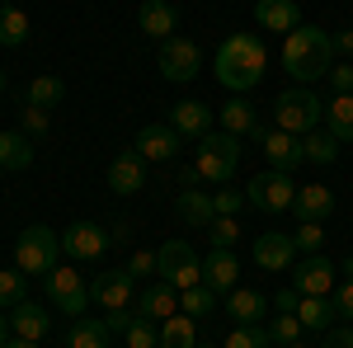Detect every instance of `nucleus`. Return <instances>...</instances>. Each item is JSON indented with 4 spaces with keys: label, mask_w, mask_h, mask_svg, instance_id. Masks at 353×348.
<instances>
[{
    "label": "nucleus",
    "mask_w": 353,
    "mask_h": 348,
    "mask_svg": "<svg viewBox=\"0 0 353 348\" xmlns=\"http://www.w3.org/2000/svg\"><path fill=\"white\" fill-rule=\"evenodd\" d=\"M174 212H179V221H184V226L208 231V221L217 216V203H212V193H208V188H184V193L174 198Z\"/></svg>",
    "instance_id": "obj_19"
},
{
    "label": "nucleus",
    "mask_w": 353,
    "mask_h": 348,
    "mask_svg": "<svg viewBox=\"0 0 353 348\" xmlns=\"http://www.w3.org/2000/svg\"><path fill=\"white\" fill-rule=\"evenodd\" d=\"M128 240H132V221H118L109 231V245H128Z\"/></svg>",
    "instance_id": "obj_50"
},
{
    "label": "nucleus",
    "mask_w": 353,
    "mask_h": 348,
    "mask_svg": "<svg viewBox=\"0 0 353 348\" xmlns=\"http://www.w3.org/2000/svg\"><path fill=\"white\" fill-rule=\"evenodd\" d=\"M43 283H48V296H52V306L61 311V316H71V320H81L85 306L94 301V296H90V283L81 278V268H71V264H57L52 273L43 278Z\"/></svg>",
    "instance_id": "obj_7"
},
{
    "label": "nucleus",
    "mask_w": 353,
    "mask_h": 348,
    "mask_svg": "<svg viewBox=\"0 0 353 348\" xmlns=\"http://www.w3.org/2000/svg\"><path fill=\"white\" fill-rule=\"evenodd\" d=\"M321 348H353V325H330Z\"/></svg>",
    "instance_id": "obj_45"
},
{
    "label": "nucleus",
    "mask_w": 353,
    "mask_h": 348,
    "mask_svg": "<svg viewBox=\"0 0 353 348\" xmlns=\"http://www.w3.org/2000/svg\"><path fill=\"white\" fill-rule=\"evenodd\" d=\"M66 348H109V325L104 320H76L66 334Z\"/></svg>",
    "instance_id": "obj_32"
},
{
    "label": "nucleus",
    "mask_w": 353,
    "mask_h": 348,
    "mask_svg": "<svg viewBox=\"0 0 353 348\" xmlns=\"http://www.w3.org/2000/svg\"><path fill=\"white\" fill-rule=\"evenodd\" d=\"M109 188L118 198H128V193H141L146 188V161L137 156V151H123V156H113L109 165Z\"/></svg>",
    "instance_id": "obj_18"
},
{
    "label": "nucleus",
    "mask_w": 353,
    "mask_h": 348,
    "mask_svg": "<svg viewBox=\"0 0 353 348\" xmlns=\"http://www.w3.org/2000/svg\"><path fill=\"white\" fill-rule=\"evenodd\" d=\"M170 127L179 136H198L203 141V136L212 132V108L203 104V99H179V104L170 108Z\"/></svg>",
    "instance_id": "obj_17"
},
{
    "label": "nucleus",
    "mask_w": 353,
    "mask_h": 348,
    "mask_svg": "<svg viewBox=\"0 0 353 348\" xmlns=\"http://www.w3.org/2000/svg\"><path fill=\"white\" fill-rule=\"evenodd\" d=\"M10 329L19 334V339H48V329H52V320H48V311L43 306H33V301H19L14 311H10Z\"/></svg>",
    "instance_id": "obj_25"
},
{
    "label": "nucleus",
    "mask_w": 353,
    "mask_h": 348,
    "mask_svg": "<svg viewBox=\"0 0 353 348\" xmlns=\"http://www.w3.org/2000/svg\"><path fill=\"white\" fill-rule=\"evenodd\" d=\"M123 339H128V348H161V329H156V320H146V316H132Z\"/></svg>",
    "instance_id": "obj_38"
},
{
    "label": "nucleus",
    "mask_w": 353,
    "mask_h": 348,
    "mask_svg": "<svg viewBox=\"0 0 353 348\" xmlns=\"http://www.w3.org/2000/svg\"><path fill=\"white\" fill-rule=\"evenodd\" d=\"M334 212V193L325 184H301L297 188V203H292V216L297 221H325Z\"/></svg>",
    "instance_id": "obj_24"
},
{
    "label": "nucleus",
    "mask_w": 353,
    "mask_h": 348,
    "mask_svg": "<svg viewBox=\"0 0 353 348\" xmlns=\"http://www.w3.org/2000/svg\"><path fill=\"white\" fill-rule=\"evenodd\" d=\"M161 76L170 85H189L198 71H203V52H198V43L193 38H165L161 43Z\"/></svg>",
    "instance_id": "obj_9"
},
{
    "label": "nucleus",
    "mask_w": 353,
    "mask_h": 348,
    "mask_svg": "<svg viewBox=\"0 0 353 348\" xmlns=\"http://www.w3.org/2000/svg\"><path fill=\"white\" fill-rule=\"evenodd\" d=\"M297 320L306 325V329H316V334H325L330 325H339V311H334V301H330V296H301Z\"/></svg>",
    "instance_id": "obj_27"
},
{
    "label": "nucleus",
    "mask_w": 353,
    "mask_h": 348,
    "mask_svg": "<svg viewBox=\"0 0 353 348\" xmlns=\"http://www.w3.org/2000/svg\"><path fill=\"white\" fill-rule=\"evenodd\" d=\"M48 127H52L48 108H38V104H24V108H19V132H24V136H48Z\"/></svg>",
    "instance_id": "obj_40"
},
{
    "label": "nucleus",
    "mask_w": 353,
    "mask_h": 348,
    "mask_svg": "<svg viewBox=\"0 0 353 348\" xmlns=\"http://www.w3.org/2000/svg\"><path fill=\"white\" fill-rule=\"evenodd\" d=\"M254 264L278 273V268H292L297 264V240L292 236H283V231H269V236H259L254 240Z\"/></svg>",
    "instance_id": "obj_16"
},
{
    "label": "nucleus",
    "mask_w": 353,
    "mask_h": 348,
    "mask_svg": "<svg viewBox=\"0 0 353 348\" xmlns=\"http://www.w3.org/2000/svg\"><path fill=\"white\" fill-rule=\"evenodd\" d=\"M259 136V146H264V156H269L273 170H283V174H297L301 161H306V151H301V136L283 132V127H273V132H254Z\"/></svg>",
    "instance_id": "obj_13"
},
{
    "label": "nucleus",
    "mask_w": 353,
    "mask_h": 348,
    "mask_svg": "<svg viewBox=\"0 0 353 348\" xmlns=\"http://www.w3.org/2000/svg\"><path fill=\"white\" fill-rule=\"evenodd\" d=\"M61 94H66V85L57 81V76H33L24 90V104H38V108H48L52 113L57 104H61Z\"/></svg>",
    "instance_id": "obj_31"
},
{
    "label": "nucleus",
    "mask_w": 353,
    "mask_h": 348,
    "mask_svg": "<svg viewBox=\"0 0 353 348\" xmlns=\"http://www.w3.org/2000/svg\"><path fill=\"white\" fill-rule=\"evenodd\" d=\"M137 24L146 38H174V24H179V14H174V5L170 0H141V10H137Z\"/></svg>",
    "instance_id": "obj_22"
},
{
    "label": "nucleus",
    "mask_w": 353,
    "mask_h": 348,
    "mask_svg": "<svg viewBox=\"0 0 353 348\" xmlns=\"http://www.w3.org/2000/svg\"><path fill=\"white\" fill-rule=\"evenodd\" d=\"M269 334H273V344H292V339L306 334V325H301L297 316H278V320L269 325Z\"/></svg>",
    "instance_id": "obj_42"
},
{
    "label": "nucleus",
    "mask_w": 353,
    "mask_h": 348,
    "mask_svg": "<svg viewBox=\"0 0 353 348\" xmlns=\"http://www.w3.org/2000/svg\"><path fill=\"white\" fill-rule=\"evenodd\" d=\"M245 198H250L259 212H292V203H297V184H292V174L269 170V174H254V179H250Z\"/></svg>",
    "instance_id": "obj_8"
},
{
    "label": "nucleus",
    "mask_w": 353,
    "mask_h": 348,
    "mask_svg": "<svg viewBox=\"0 0 353 348\" xmlns=\"http://www.w3.org/2000/svg\"><path fill=\"white\" fill-rule=\"evenodd\" d=\"M161 348H198V329H193V316H170L161 325Z\"/></svg>",
    "instance_id": "obj_30"
},
{
    "label": "nucleus",
    "mask_w": 353,
    "mask_h": 348,
    "mask_svg": "<svg viewBox=\"0 0 353 348\" xmlns=\"http://www.w3.org/2000/svg\"><path fill=\"white\" fill-rule=\"evenodd\" d=\"M221 132L254 136V132H259V127H254V108L245 104V99H226V104H221Z\"/></svg>",
    "instance_id": "obj_29"
},
{
    "label": "nucleus",
    "mask_w": 353,
    "mask_h": 348,
    "mask_svg": "<svg viewBox=\"0 0 353 348\" xmlns=\"http://www.w3.org/2000/svg\"><path fill=\"white\" fill-rule=\"evenodd\" d=\"M325 81L334 85V94H353V61H334Z\"/></svg>",
    "instance_id": "obj_44"
},
{
    "label": "nucleus",
    "mask_w": 353,
    "mask_h": 348,
    "mask_svg": "<svg viewBox=\"0 0 353 348\" xmlns=\"http://www.w3.org/2000/svg\"><path fill=\"white\" fill-rule=\"evenodd\" d=\"M212 203H217V216L241 212V188H226V184H221V193H212Z\"/></svg>",
    "instance_id": "obj_46"
},
{
    "label": "nucleus",
    "mask_w": 353,
    "mask_h": 348,
    "mask_svg": "<svg viewBox=\"0 0 353 348\" xmlns=\"http://www.w3.org/2000/svg\"><path fill=\"white\" fill-rule=\"evenodd\" d=\"M278 348H306V344H301V339H292V344H278Z\"/></svg>",
    "instance_id": "obj_56"
},
{
    "label": "nucleus",
    "mask_w": 353,
    "mask_h": 348,
    "mask_svg": "<svg viewBox=\"0 0 353 348\" xmlns=\"http://www.w3.org/2000/svg\"><path fill=\"white\" fill-rule=\"evenodd\" d=\"M156 278L170 283L174 292L198 287V283H203V254H198L189 240H165L161 249H156Z\"/></svg>",
    "instance_id": "obj_6"
},
{
    "label": "nucleus",
    "mask_w": 353,
    "mask_h": 348,
    "mask_svg": "<svg viewBox=\"0 0 353 348\" xmlns=\"http://www.w3.org/2000/svg\"><path fill=\"white\" fill-rule=\"evenodd\" d=\"M221 348H273V334L269 325H236Z\"/></svg>",
    "instance_id": "obj_36"
},
{
    "label": "nucleus",
    "mask_w": 353,
    "mask_h": 348,
    "mask_svg": "<svg viewBox=\"0 0 353 348\" xmlns=\"http://www.w3.org/2000/svg\"><path fill=\"white\" fill-rule=\"evenodd\" d=\"M179 141H184V136L174 132L170 123H146V127L132 136V151L141 156V161L165 165V161H174V156H179Z\"/></svg>",
    "instance_id": "obj_11"
},
{
    "label": "nucleus",
    "mask_w": 353,
    "mask_h": 348,
    "mask_svg": "<svg viewBox=\"0 0 353 348\" xmlns=\"http://www.w3.org/2000/svg\"><path fill=\"white\" fill-rule=\"evenodd\" d=\"M128 273H132L137 283H146V278H156V254H151V249H137L132 259H128Z\"/></svg>",
    "instance_id": "obj_43"
},
{
    "label": "nucleus",
    "mask_w": 353,
    "mask_h": 348,
    "mask_svg": "<svg viewBox=\"0 0 353 348\" xmlns=\"http://www.w3.org/2000/svg\"><path fill=\"white\" fill-rule=\"evenodd\" d=\"M203 283H208L212 292L241 287V259H236L231 249H208V254H203Z\"/></svg>",
    "instance_id": "obj_15"
},
{
    "label": "nucleus",
    "mask_w": 353,
    "mask_h": 348,
    "mask_svg": "<svg viewBox=\"0 0 353 348\" xmlns=\"http://www.w3.org/2000/svg\"><path fill=\"white\" fill-rule=\"evenodd\" d=\"M179 306H184V316H193V320H198V316H212V311H217V292H212L208 283L184 287V292H179Z\"/></svg>",
    "instance_id": "obj_35"
},
{
    "label": "nucleus",
    "mask_w": 353,
    "mask_h": 348,
    "mask_svg": "<svg viewBox=\"0 0 353 348\" xmlns=\"http://www.w3.org/2000/svg\"><path fill=\"white\" fill-rule=\"evenodd\" d=\"M57 259H61V236H57L52 226H43V221L24 226V236L14 240V264H19V273L48 278L57 268Z\"/></svg>",
    "instance_id": "obj_4"
},
{
    "label": "nucleus",
    "mask_w": 353,
    "mask_h": 348,
    "mask_svg": "<svg viewBox=\"0 0 353 348\" xmlns=\"http://www.w3.org/2000/svg\"><path fill=\"white\" fill-rule=\"evenodd\" d=\"M301 151H306V161H311V165H334V156H339V141L316 127V132L301 136Z\"/></svg>",
    "instance_id": "obj_33"
},
{
    "label": "nucleus",
    "mask_w": 353,
    "mask_h": 348,
    "mask_svg": "<svg viewBox=\"0 0 353 348\" xmlns=\"http://www.w3.org/2000/svg\"><path fill=\"white\" fill-rule=\"evenodd\" d=\"M5 348H38V344H33V339H19V334H10V344H5Z\"/></svg>",
    "instance_id": "obj_53"
},
{
    "label": "nucleus",
    "mask_w": 353,
    "mask_h": 348,
    "mask_svg": "<svg viewBox=\"0 0 353 348\" xmlns=\"http://www.w3.org/2000/svg\"><path fill=\"white\" fill-rule=\"evenodd\" d=\"M10 334H14V329H10V316H5V311H0V348L10 344Z\"/></svg>",
    "instance_id": "obj_52"
},
{
    "label": "nucleus",
    "mask_w": 353,
    "mask_h": 348,
    "mask_svg": "<svg viewBox=\"0 0 353 348\" xmlns=\"http://www.w3.org/2000/svg\"><path fill=\"white\" fill-rule=\"evenodd\" d=\"M104 249H109V231H104V226H94V221H71V226L61 231V254H71L76 264L99 259Z\"/></svg>",
    "instance_id": "obj_10"
},
{
    "label": "nucleus",
    "mask_w": 353,
    "mask_h": 348,
    "mask_svg": "<svg viewBox=\"0 0 353 348\" xmlns=\"http://www.w3.org/2000/svg\"><path fill=\"white\" fill-rule=\"evenodd\" d=\"M325 132L344 146V141H353V94H330L325 104Z\"/></svg>",
    "instance_id": "obj_26"
},
{
    "label": "nucleus",
    "mask_w": 353,
    "mask_h": 348,
    "mask_svg": "<svg viewBox=\"0 0 353 348\" xmlns=\"http://www.w3.org/2000/svg\"><path fill=\"white\" fill-rule=\"evenodd\" d=\"M137 316L165 325L170 316H179V292H174L170 283H161V287H141V292H137Z\"/></svg>",
    "instance_id": "obj_21"
},
{
    "label": "nucleus",
    "mask_w": 353,
    "mask_h": 348,
    "mask_svg": "<svg viewBox=\"0 0 353 348\" xmlns=\"http://www.w3.org/2000/svg\"><path fill=\"white\" fill-rule=\"evenodd\" d=\"M198 179L203 184H231V174L241 170V136L231 132H208L198 141Z\"/></svg>",
    "instance_id": "obj_5"
},
{
    "label": "nucleus",
    "mask_w": 353,
    "mask_h": 348,
    "mask_svg": "<svg viewBox=\"0 0 353 348\" xmlns=\"http://www.w3.org/2000/svg\"><path fill=\"white\" fill-rule=\"evenodd\" d=\"M273 123H278L283 132H292V136L316 132V127L325 123V99H321L316 90H306V85L283 90V94L273 99Z\"/></svg>",
    "instance_id": "obj_3"
},
{
    "label": "nucleus",
    "mask_w": 353,
    "mask_h": 348,
    "mask_svg": "<svg viewBox=\"0 0 353 348\" xmlns=\"http://www.w3.org/2000/svg\"><path fill=\"white\" fill-rule=\"evenodd\" d=\"M297 306H301L297 287H283V292H278V316H297Z\"/></svg>",
    "instance_id": "obj_48"
},
{
    "label": "nucleus",
    "mask_w": 353,
    "mask_h": 348,
    "mask_svg": "<svg viewBox=\"0 0 353 348\" xmlns=\"http://www.w3.org/2000/svg\"><path fill=\"white\" fill-rule=\"evenodd\" d=\"M334 66V38L321 24H297L283 38V71L301 85H316Z\"/></svg>",
    "instance_id": "obj_2"
},
{
    "label": "nucleus",
    "mask_w": 353,
    "mask_h": 348,
    "mask_svg": "<svg viewBox=\"0 0 353 348\" xmlns=\"http://www.w3.org/2000/svg\"><path fill=\"white\" fill-rule=\"evenodd\" d=\"M264 66H269V48L259 43V33H231L212 57V71L231 94H245L264 81Z\"/></svg>",
    "instance_id": "obj_1"
},
{
    "label": "nucleus",
    "mask_w": 353,
    "mask_h": 348,
    "mask_svg": "<svg viewBox=\"0 0 353 348\" xmlns=\"http://www.w3.org/2000/svg\"><path fill=\"white\" fill-rule=\"evenodd\" d=\"M334 52H353V24L344 33H334Z\"/></svg>",
    "instance_id": "obj_51"
},
{
    "label": "nucleus",
    "mask_w": 353,
    "mask_h": 348,
    "mask_svg": "<svg viewBox=\"0 0 353 348\" xmlns=\"http://www.w3.org/2000/svg\"><path fill=\"white\" fill-rule=\"evenodd\" d=\"M334 311H339V320H353V283H344V287H334Z\"/></svg>",
    "instance_id": "obj_47"
},
{
    "label": "nucleus",
    "mask_w": 353,
    "mask_h": 348,
    "mask_svg": "<svg viewBox=\"0 0 353 348\" xmlns=\"http://www.w3.org/2000/svg\"><path fill=\"white\" fill-rule=\"evenodd\" d=\"M90 296H94L104 311H128V301L137 296V278L128 268H109V273H99V278L90 283Z\"/></svg>",
    "instance_id": "obj_12"
},
{
    "label": "nucleus",
    "mask_w": 353,
    "mask_h": 348,
    "mask_svg": "<svg viewBox=\"0 0 353 348\" xmlns=\"http://www.w3.org/2000/svg\"><path fill=\"white\" fill-rule=\"evenodd\" d=\"M5 85H10V76H5V66H0V94H5Z\"/></svg>",
    "instance_id": "obj_55"
},
{
    "label": "nucleus",
    "mask_w": 353,
    "mask_h": 348,
    "mask_svg": "<svg viewBox=\"0 0 353 348\" xmlns=\"http://www.w3.org/2000/svg\"><path fill=\"white\" fill-rule=\"evenodd\" d=\"M292 287L301 296H330L334 292V264L325 254H306L297 268H292Z\"/></svg>",
    "instance_id": "obj_14"
},
{
    "label": "nucleus",
    "mask_w": 353,
    "mask_h": 348,
    "mask_svg": "<svg viewBox=\"0 0 353 348\" xmlns=\"http://www.w3.org/2000/svg\"><path fill=\"white\" fill-rule=\"evenodd\" d=\"M24 278H28V273H19V268H0V306L14 311V306L24 301V292H28Z\"/></svg>",
    "instance_id": "obj_39"
},
{
    "label": "nucleus",
    "mask_w": 353,
    "mask_h": 348,
    "mask_svg": "<svg viewBox=\"0 0 353 348\" xmlns=\"http://www.w3.org/2000/svg\"><path fill=\"white\" fill-rule=\"evenodd\" d=\"M24 38H28V14L14 10V5H5L0 10V48H19Z\"/></svg>",
    "instance_id": "obj_34"
},
{
    "label": "nucleus",
    "mask_w": 353,
    "mask_h": 348,
    "mask_svg": "<svg viewBox=\"0 0 353 348\" xmlns=\"http://www.w3.org/2000/svg\"><path fill=\"white\" fill-rule=\"evenodd\" d=\"M226 311H231L236 325H259L269 316V296L254 292V287H231V292H226Z\"/></svg>",
    "instance_id": "obj_23"
},
{
    "label": "nucleus",
    "mask_w": 353,
    "mask_h": 348,
    "mask_svg": "<svg viewBox=\"0 0 353 348\" xmlns=\"http://www.w3.org/2000/svg\"><path fill=\"white\" fill-rule=\"evenodd\" d=\"M198 348H212V344H198Z\"/></svg>",
    "instance_id": "obj_57"
},
{
    "label": "nucleus",
    "mask_w": 353,
    "mask_h": 348,
    "mask_svg": "<svg viewBox=\"0 0 353 348\" xmlns=\"http://www.w3.org/2000/svg\"><path fill=\"white\" fill-rule=\"evenodd\" d=\"M254 24L269 33H292L301 24V5L297 0H259L254 5Z\"/></svg>",
    "instance_id": "obj_20"
},
{
    "label": "nucleus",
    "mask_w": 353,
    "mask_h": 348,
    "mask_svg": "<svg viewBox=\"0 0 353 348\" xmlns=\"http://www.w3.org/2000/svg\"><path fill=\"white\" fill-rule=\"evenodd\" d=\"M33 165V146H28L24 132H0V170L5 174H19Z\"/></svg>",
    "instance_id": "obj_28"
},
{
    "label": "nucleus",
    "mask_w": 353,
    "mask_h": 348,
    "mask_svg": "<svg viewBox=\"0 0 353 348\" xmlns=\"http://www.w3.org/2000/svg\"><path fill=\"white\" fill-rule=\"evenodd\" d=\"M137 311H109L104 316V325H109V334H128V325H132Z\"/></svg>",
    "instance_id": "obj_49"
},
{
    "label": "nucleus",
    "mask_w": 353,
    "mask_h": 348,
    "mask_svg": "<svg viewBox=\"0 0 353 348\" xmlns=\"http://www.w3.org/2000/svg\"><path fill=\"white\" fill-rule=\"evenodd\" d=\"M292 240H297L301 254H321V249H325V231H321V221H301Z\"/></svg>",
    "instance_id": "obj_41"
},
{
    "label": "nucleus",
    "mask_w": 353,
    "mask_h": 348,
    "mask_svg": "<svg viewBox=\"0 0 353 348\" xmlns=\"http://www.w3.org/2000/svg\"><path fill=\"white\" fill-rule=\"evenodd\" d=\"M236 240H241V221L236 216H212L208 221V245L212 249H231Z\"/></svg>",
    "instance_id": "obj_37"
},
{
    "label": "nucleus",
    "mask_w": 353,
    "mask_h": 348,
    "mask_svg": "<svg viewBox=\"0 0 353 348\" xmlns=\"http://www.w3.org/2000/svg\"><path fill=\"white\" fill-rule=\"evenodd\" d=\"M339 268H344V278H349V283H353V254H349V259H344V264H339Z\"/></svg>",
    "instance_id": "obj_54"
}]
</instances>
